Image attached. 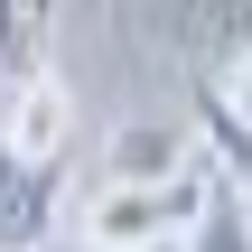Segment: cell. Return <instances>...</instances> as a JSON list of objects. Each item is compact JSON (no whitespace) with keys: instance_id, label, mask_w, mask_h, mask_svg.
Segmentation results:
<instances>
[{"instance_id":"cell-5","label":"cell","mask_w":252,"mask_h":252,"mask_svg":"<svg viewBox=\"0 0 252 252\" xmlns=\"http://www.w3.org/2000/svg\"><path fill=\"white\" fill-rule=\"evenodd\" d=\"M196 131H206V150H243L252 140V47L196 75Z\"/></svg>"},{"instance_id":"cell-2","label":"cell","mask_w":252,"mask_h":252,"mask_svg":"<svg viewBox=\"0 0 252 252\" xmlns=\"http://www.w3.org/2000/svg\"><path fill=\"white\" fill-rule=\"evenodd\" d=\"M150 37L187 75H206V65H224V56L252 47V0H150Z\"/></svg>"},{"instance_id":"cell-4","label":"cell","mask_w":252,"mask_h":252,"mask_svg":"<svg viewBox=\"0 0 252 252\" xmlns=\"http://www.w3.org/2000/svg\"><path fill=\"white\" fill-rule=\"evenodd\" d=\"M196 159H215L206 131H196V112H187V122H131V131H112L103 178H178V168H196Z\"/></svg>"},{"instance_id":"cell-1","label":"cell","mask_w":252,"mask_h":252,"mask_svg":"<svg viewBox=\"0 0 252 252\" xmlns=\"http://www.w3.org/2000/svg\"><path fill=\"white\" fill-rule=\"evenodd\" d=\"M224 196V168L196 159L178 178H103L94 206H84V243H131V252H159V243H206V215Z\"/></svg>"},{"instance_id":"cell-6","label":"cell","mask_w":252,"mask_h":252,"mask_svg":"<svg viewBox=\"0 0 252 252\" xmlns=\"http://www.w3.org/2000/svg\"><path fill=\"white\" fill-rule=\"evenodd\" d=\"M215 168H224V187H234V206H243V234H252V140L243 150H215Z\"/></svg>"},{"instance_id":"cell-3","label":"cell","mask_w":252,"mask_h":252,"mask_svg":"<svg viewBox=\"0 0 252 252\" xmlns=\"http://www.w3.org/2000/svg\"><path fill=\"white\" fill-rule=\"evenodd\" d=\"M56 187H65V159H28V150L0 140V243H47Z\"/></svg>"}]
</instances>
